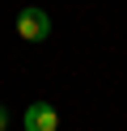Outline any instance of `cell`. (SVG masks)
<instances>
[{
    "mask_svg": "<svg viewBox=\"0 0 127 131\" xmlns=\"http://www.w3.org/2000/svg\"><path fill=\"white\" fill-rule=\"evenodd\" d=\"M4 127H8V110L0 106V131H4Z\"/></svg>",
    "mask_w": 127,
    "mask_h": 131,
    "instance_id": "cell-3",
    "label": "cell"
},
{
    "mask_svg": "<svg viewBox=\"0 0 127 131\" xmlns=\"http://www.w3.org/2000/svg\"><path fill=\"white\" fill-rule=\"evenodd\" d=\"M17 34H21L25 42H42V38L51 34V17L42 9H21L17 13Z\"/></svg>",
    "mask_w": 127,
    "mask_h": 131,
    "instance_id": "cell-1",
    "label": "cell"
},
{
    "mask_svg": "<svg viewBox=\"0 0 127 131\" xmlns=\"http://www.w3.org/2000/svg\"><path fill=\"white\" fill-rule=\"evenodd\" d=\"M25 131H59V110L51 102H30L25 106Z\"/></svg>",
    "mask_w": 127,
    "mask_h": 131,
    "instance_id": "cell-2",
    "label": "cell"
}]
</instances>
